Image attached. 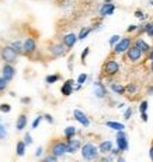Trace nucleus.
Returning <instances> with one entry per match:
<instances>
[{
  "label": "nucleus",
  "instance_id": "nucleus-1",
  "mask_svg": "<svg viewBox=\"0 0 153 162\" xmlns=\"http://www.w3.org/2000/svg\"><path fill=\"white\" fill-rule=\"evenodd\" d=\"M82 155L84 159L91 161V159H97L98 158V148L96 145H93L91 142H87L82 147Z\"/></svg>",
  "mask_w": 153,
  "mask_h": 162
},
{
  "label": "nucleus",
  "instance_id": "nucleus-2",
  "mask_svg": "<svg viewBox=\"0 0 153 162\" xmlns=\"http://www.w3.org/2000/svg\"><path fill=\"white\" fill-rule=\"evenodd\" d=\"M103 71L105 75H115L119 71V63L115 59H110V60L105 61L104 67H103Z\"/></svg>",
  "mask_w": 153,
  "mask_h": 162
},
{
  "label": "nucleus",
  "instance_id": "nucleus-3",
  "mask_svg": "<svg viewBox=\"0 0 153 162\" xmlns=\"http://www.w3.org/2000/svg\"><path fill=\"white\" fill-rule=\"evenodd\" d=\"M17 56H18V53L16 52L12 46H4L3 49H2V57H3V60L6 61V63H10V64L14 63V61L17 60Z\"/></svg>",
  "mask_w": 153,
  "mask_h": 162
},
{
  "label": "nucleus",
  "instance_id": "nucleus-4",
  "mask_svg": "<svg viewBox=\"0 0 153 162\" xmlns=\"http://www.w3.org/2000/svg\"><path fill=\"white\" fill-rule=\"evenodd\" d=\"M127 57L131 63H138V61L143 57V52H141L136 46H132V45H131L127 49Z\"/></svg>",
  "mask_w": 153,
  "mask_h": 162
},
{
  "label": "nucleus",
  "instance_id": "nucleus-5",
  "mask_svg": "<svg viewBox=\"0 0 153 162\" xmlns=\"http://www.w3.org/2000/svg\"><path fill=\"white\" fill-rule=\"evenodd\" d=\"M132 45V39L131 38H121L115 45H114V53L119 55V53L127 52V49Z\"/></svg>",
  "mask_w": 153,
  "mask_h": 162
},
{
  "label": "nucleus",
  "instance_id": "nucleus-6",
  "mask_svg": "<svg viewBox=\"0 0 153 162\" xmlns=\"http://www.w3.org/2000/svg\"><path fill=\"white\" fill-rule=\"evenodd\" d=\"M51 152L54 154L56 158L65 155V154H66V142H63V141H55L54 144H52Z\"/></svg>",
  "mask_w": 153,
  "mask_h": 162
},
{
  "label": "nucleus",
  "instance_id": "nucleus-7",
  "mask_svg": "<svg viewBox=\"0 0 153 162\" xmlns=\"http://www.w3.org/2000/svg\"><path fill=\"white\" fill-rule=\"evenodd\" d=\"M117 147L121 151H127L128 150V140H127V134L124 133V130H118L117 131Z\"/></svg>",
  "mask_w": 153,
  "mask_h": 162
},
{
  "label": "nucleus",
  "instance_id": "nucleus-8",
  "mask_svg": "<svg viewBox=\"0 0 153 162\" xmlns=\"http://www.w3.org/2000/svg\"><path fill=\"white\" fill-rule=\"evenodd\" d=\"M66 49H68V47L63 43H54L51 46V49H49V52H51V55L54 56V57H60V56L66 55Z\"/></svg>",
  "mask_w": 153,
  "mask_h": 162
},
{
  "label": "nucleus",
  "instance_id": "nucleus-9",
  "mask_svg": "<svg viewBox=\"0 0 153 162\" xmlns=\"http://www.w3.org/2000/svg\"><path fill=\"white\" fill-rule=\"evenodd\" d=\"M14 75H16V69L10 63H6L3 66V69H2V77L6 78L7 81H12L14 78Z\"/></svg>",
  "mask_w": 153,
  "mask_h": 162
},
{
  "label": "nucleus",
  "instance_id": "nucleus-10",
  "mask_svg": "<svg viewBox=\"0 0 153 162\" xmlns=\"http://www.w3.org/2000/svg\"><path fill=\"white\" fill-rule=\"evenodd\" d=\"M73 116H74V119H76L82 126H84V127H88V126H90V120H88V117L86 116L82 110H79V109L73 110Z\"/></svg>",
  "mask_w": 153,
  "mask_h": 162
},
{
  "label": "nucleus",
  "instance_id": "nucleus-11",
  "mask_svg": "<svg viewBox=\"0 0 153 162\" xmlns=\"http://www.w3.org/2000/svg\"><path fill=\"white\" fill-rule=\"evenodd\" d=\"M114 11H115V4L114 3H104L100 8V16L101 17H108L112 16Z\"/></svg>",
  "mask_w": 153,
  "mask_h": 162
},
{
  "label": "nucleus",
  "instance_id": "nucleus-12",
  "mask_svg": "<svg viewBox=\"0 0 153 162\" xmlns=\"http://www.w3.org/2000/svg\"><path fill=\"white\" fill-rule=\"evenodd\" d=\"M93 89H94V95H96L97 98H100V99L107 95V88H105L104 84H101L100 81H96V83L93 84Z\"/></svg>",
  "mask_w": 153,
  "mask_h": 162
},
{
  "label": "nucleus",
  "instance_id": "nucleus-13",
  "mask_svg": "<svg viewBox=\"0 0 153 162\" xmlns=\"http://www.w3.org/2000/svg\"><path fill=\"white\" fill-rule=\"evenodd\" d=\"M35 49H37V42L34 38H27L23 42V50L26 53H32L35 52Z\"/></svg>",
  "mask_w": 153,
  "mask_h": 162
},
{
  "label": "nucleus",
  "instance_id": "nucleus-14",
  "mask_svg": "<svg viewBox=\"0 0 153 162\" xmlns=\"http://www.w3.org/2000/svg\"><path fill=\"white\" fill-rule=\"evenodd\" d=\"M79 148H80V141H79V140H74L73 137L68 140V142H66V152L74 154L77 150H79Z\"/></svg>",
  "mask_w": 153,
  "mask_h": 162
},
{
  "label": "nucleus",
  "instance_id": "nucleus-15",
  "mask_svg": "<svg viewBox=\"0 0 153 162\" xmlns=\"http://www.w3.org/2000/svg\"><path fill=\"white\" fill-rule=\"evenodd\" d=\"M76 42H77V36L74 35L73 32L66 34V35L63 36V45H65L68 49H72V47L76 45Z\"/></svg>",
  "mask_w": 153,
  "mask_h": 162
},
{
  "label": "nucleus",
  "instance_id": "nucleus-16",
  "mask_svg": "<svg viewBox=\"0 0 153 162\" xmlns=\"http://www.w3.org/2000/svg\"><path fill=\"white\" fill-rule=\"evenodd\" d=\"M73 84H74V80H66L65 84L62 85V88H60V92H62L63 97H69V95L73 92Z\"/></svg>",
  "mask_w": 153,
  "mask_h": 162
},
{
  "label": "nucleus",
  "instance_id": "nucleus-17",
  "mask_svg": "<svg viewBox=\"0 0 153 162\" xmlns=\"http://www.w3.org/2000/svg\"><path fill=\"white\" fill-rule=\"evenodd\" d=\"M133 46H136L139 50H141V52H143V53H147V52L150 50V45L146 43V42H145L142 38H138V39H136L135 43H133Z\"/></svg>",
  "mask_w": 153,
  "mask_h": 162
},
{
  "label": "nucleus",
  "instance_id": "nucleus-18",
  "mask_svg": "<svg viewBox=\"0 0 153 162\" xmlns=\"http://www.w3.org/2000/svg\"><path fill=\"white\" fill-rule=\"evenodd\" d=\"M111 148H112V142H111L110 140H107V141L100 142V145H98V152H101V154H108V152L111 151Z\"/></svg>",
  "mask_w": 153,
  "mask_h": 162
},
{
  "label": "nucleus",
  "instance_id": "nucleus-19",
  "mask_svg": "<svg viewBox=\"0 0 153 162\" xmlns=\"http://www.w3.org/2000/svg\"><path fill=\"white\" fill-rule=\"evenodd\" d=\"M27 126V116L26 115H20L17 117V123H16V127H17L18 131H23Z\"/></svg>",
  "mask_w": 153,
  "mask_h": 162
},
{
  "label": "nucleus",
  "instance_id": "nucleus-20",
  "mask_svg": "<svg viewBox=\"0 0 153 162\" xmlns=\"http://www.w3.org/2000/svg\"><path fill=\"white\" fill-rule=\"evenodd\" d=\"M111 89H112L115 94H118V95H124L125 94V87L121 85V84H118V83H112V84H111Z\"/></svg>",
  "mask_w": 153,
  "mask_h": 162
},
{
  "label": "nucleus",
  "instance_id": "nucleus-21",
  "mask_svg": "<svg viewBox=\"0 0 153 162\" xmlns=\"http://www.w3.org/2000/svg\"><path fill=\"white\" fill-rule=\"evenodd\" d=\"M26 148H27V144L24 141H18L17 142V147H16V154L18 156H23L26 154Z\"/></svg>",
  "mask_w": 153,
  "mask_h": 162
},
{
  "label": "nucleus",
  "instance_id": "nucleus-22",
  "mask_svg": "<svg viewBox=\"0 0 153 162\" xmlns=\"http://www.w3.org/2000/svg\"><path fill=\"white\" fill-rule=\"evenodd\" d=\"M105 126L110 128H112V130H124L125 126L122 124V123H118V122H105Z\"/></svg>",
  "mask_w": 153,
  "mask_h": 162
},
{
  "label": "nucleus",
  "instance_id": "nucleus-23",
  "mask_svg": "<svg viewBox=\"0 0 153 162\" xmlns=\"http://www.w3.org/2000/svg\"><path fill=\"white\" fill-rule=\"evenodd\" d=\"M93 31V28L90 27H86V28H82V31H80V34L77 35V41H83V39L87 38V35Z\"/></svg>",
  "mask_w": 153,
  "mask_h": 162
},
{
  "label": "nucleus",
  "instance_id": "nucleus-24",
  "mask_svg": "<svg viewBox=\"0 0 153 162\" xmlns=\"http://www.w3.org/2000/svg\"><path fill=\"white\" fill-rule=\"evenodd\" d=\"M74 134H76V127H73V126H69V127L65 128V137H66V140L74 137Z\"/></svg>",
  "mask_w": 153,
  "mask_h": 162
},
{
  "label": "nucleus",
  "instance_id": "nucleus-25",
  "mask_svg": "<svg viewBox=\"0 0 153 162\" xmlns=\"http://www.w3.org/2000/svg\"><path fill=\"white\" fill-rule=\"evenodd\" d=\"M60 78V75L59 74H52V75H46L45 77V83L46 84H54V83H56L58 80Z\"/></svg>",
  "mask_w": 153,
  "mask_h": 162
},
{
  "label": "nucleus",
  "instance_id": "nucleus-26",
  "mask_svg": "<svg viewBox=\"0 0 153 162\" xmlns=\"http://www.w3.org/2000/svg\"><path fill=\"white\" fill-rule=\"evenodd\" d=\"M10 46H12L17 53H21V52H23V42H20V41H14L12 45H10Z\"/></svg>",
  "mask_w": 153,
  "mask_h": 162
},
{
  "label": "nucleus",
  "instance_id": "nucleus-27",
  "mask_svg": "<svg viewBox=\"0 0 153 162\" xmlns=\"http://www.w3.org/2000/svg\"><path fill=\"white\" fill-rule=\"evenodd\" d=\"M145 32L147 34V36L153 38V22H149V24L145 25Z\"/></svg>",
  "mask_w": 153,
  "mask_h": 162
},
{
  "label": "nucleus",
  "instance_id": "nucleus-28",
  "mask_svg": "<svg viewBox=\"0 0 153 162\" xmlns=\"http://www.w3.org/2000/svg\"><path fill=\"white\" fill-rule=\"evenodd\" d=\"M10 110H12V106H10L9 103H2V105H0V112H2V113H9Z\"/></svg>",
  "mask_w": 153,
  "mask_h": 162
},
{
  "label": "nucleus",
  "instance_id": "nucleus-29",
  "mask_svg": "<svg viewBox=\"0 0 153 162\" xmlns=\"http://www.w3.org/2000/svg\"><path fill=\"white\" fill-rule=\"evenodd\" d=\"M86 80H87V74L86 73H82V74L77 77V84H80V85H83V84L86 83Z\"/></svg>",
  "mask_w": 153,
  "mask_h": 162
},
{
  "label": "nucleus",
  "instance_id": "nucleus-30",
  "mask_svg": "<svg viewBox=\"0 0 153 162\" xmlns=\"http://www.w3.org/2000/svg\"><path fill=\"white\" fill-rule=\"evenodd\" d=\"M7 84H9V81H7L6 78L0 77V91H4V89L7 88Z\"/></svg>",
  "mask_w": 153,
  "mask_h": 162
},
{
  "label": "nucleus",
  "instance_id": "nucleus-31",
  "mask_svg": "<svg viewBox=\"0 0 153 162\" xmlns=\"http://www.w3.org/2000/svg\"><path fill=\"white\" fill-rule=\"evenodd\" d=\"M6 137H7V130H6V127L0 123V140L6 138Z\"/></svg>",
  "mask_w": 153,
  "mask_h": 162
},
{
  "label": "nucleus",
  "instance_id": "nucleus-32",
  "mask_svg": "<svg viewBox=\"0 0 153 162\" xmlns=\"http://www.w3.org/2000/svg\"><path fill=\"white\" fill-rule=\"evenodd\" d=\"M147 106H149V103H147V101H142L141 105H139V112H146L147 110Z\"/></svg>",
  "mask_w": 153,
  "mask_h": 162
},
{
  "label": "nucleus",
  "instance_id": "nucleus-33",
  "mask_svg": "<svg viewBox=\"0 0 153 162\" xmlns=\"http://www.w3.org/2000/svg\"><path fill=\"white\" fill-rule=\"evenodd\" d=\"M42 119H44L42 116H38V117H35V120H34V122H32L31 127H32V128H37L38 126H40V123H41V120H42Z\"/></svg>",
  "mask_w": 153,
  "mask_h": 162
},
{
  "label": "nucleus",
  "instance_id": "nucleus-34",
  "mask_svg": "<svg viewBox=\"0 0 153 162\" xmlns=\"http://www.w3.org/2000/svg\"><path fill=\"white\" fill-rule=\"evenodd\" d=\"M24 142H26L27 145H31L32 144V137L30 133H26V136H24Z\"/></svg>",
  "mask_w": 153,
  "mask_h": 162
},
{
  "label": "nucleus",
  "instance_id": "nucleus-35",
  "mask_svg": "<svg viewBox=\"0 0 153 162\" xmlns=\"http://www.w3.org/2000/svg\"><path fill=\"white\" fill-rule=\"evenodd\" d=\"M119 39H121V36H119V35H112L110 38V45H111V46H114V45H115Z\"/></svg>",
  "mask_w": 153,
  "mask_h": 162
},
{
  "label": "nucleus",
  "instance_id": "nucleus-36",
  "mask_svg": "<svg viewBox=\"0 0 153 162\" xmlns=\"http://www.w3.org/2000/svg\"><path fill=\"white\" fill-rule=\"evenodd\" d=\"M125 91H128L129 94H135V91H136V85H135V84H129V85H127Z\"/></svg>",
  "mask_w": 153,
  "mask_h": 162
},
{
  "label": "nucleus",
  "instance_id": "nucleus-37",
  "mask_svg": "<svg viewBox=\"0 0 153 162\" xmlns=\"http://www.w3.org/2000/svg\"><path fill=\"white\" fill-rule=\"evenodd\" d=\"M131 116H132V108H128L127 110H125V113H124V119H127V120H129L131 119Z\"/></svg>",
  "mask_w": 153,
  "mask_h": 162
},
{
  "label": "nucleus",
  "instance_id": "nucleus-38",
  "mask_svg": "<svg viewBox=\"0 0 153 162\" xmlns=\"http://www.w3.org/2000/svg\"><path fill=\"white\" fill-rule=\"evenodd\" d=\"M133 16H135L136 18H139V20H145V14H143V11L142 10H136L135 13H133Z\"/></svg>",
  "mask_w": 153,
  "mask_h": 162
},
{
  "label": "nucleus",
  "instance_id": "nucleus-39",
  "mask_svg": "<svg viewBox=\"0 0 153 162\" xmlns=\"http://www.w3.org/2000/svg\"><path fill=\"white\" fill-rule=\"evenodd\" d=\"M88 52H90V47H84V50L82 52V61H83V63L86 61V57H87Z\"/></svg>",
  "mask_w": 153,
  "mask_h": 162
},
{
  "label": "nucleus",
  "instance_id": "nucleus-40",
  "mask_svg": "<svg viewBox=\"0 0 153 162\" xmlns=\"http://www.w3.org/2000/svg\"><path fill=\"white\" fill-rule=\"evenodd\" d=\"M136 29H138V25H129V27H128L127 28V32L128 34H129V32H133V31H136Z\"/></svg>",
  "mask_w": 153,
  "mask_h": 162
},
{
  "label": "nucleus",
  "instance_id": "nucleus-41",
  "mask_svg": "<svg viewBox=\"0 0 153 162\" xmlns=\"http://www.w3.org/2000/svg\"><path fill=\"white\" fill-rule=\"evenodd\" d=\"M42 152H44V148L42 147H38L37 148V152H35V156H41V155H42Z\"/></svg>",
  "mask_w": 153,
  "mask_h": 162
},
{
  "label": "nucleus",
  "instance_id": "nucleus-42",
  "mask_svg": "<svg viewBox=\"0 0 153 162\" xmlns=\"http://www.w3.org/2000/svg\"><path fill=\"white\" fill-rule=\"evenodd\" d=\"M110 152H112V155H119V152H122V151L119 150V148H115V150H112V148H111Z\"/></svg>",
  "mask_w": 153,
  "mask_h": 162
},
{
  "label": "nucleus",
  "instance_id": "nucleus-43",
  "mask_svg": "<svg viewBox=\"0 0 153 162\" xmlns=\"http://www.w3.org/2000/svg\"><path fill=\"white\" fill-rule=\"evenodd\" d=\"M141 117H142V120H143V122H147V119H149V117H147V113H146V112H142V113H141Z\"/></svg>",
  "mask_w": 153,
  "mask_h": 162
},
{
  "label": "nucleus",
  "instance_id": "nucleus-44",
  "mask_svg": "<svg viewBox=\"0 0 153 162\" xmlns=\"http://www.w3.org/2000/svg\"><path fill=\"white\" fill-rule=\"evenodd\" d=\"M45 161H56V156L52 154V155H49V156H46L45 158Z\"/></svg>",
  "mask_w": 153,
  "mask_h": 162
},
{
  "label": "nucleus",
  "instance_id": "nucleus-45",
  "mask_svg": "<svg viewBox=\"0 0 153 162\" xmlns=\"http://www.w3.org/2000/svg\"><path fill=\"white\" fill-rule=\"evenodd\" d=\"M44 117H45V120H48L49 123H54V119H52V116H51V115H45V116H44Z\"/></svg>",
  "mask_w": 153,
  "mask_h": 162
},
{
  "label": "nucleus",
  "instance_id": "nucleus-46",
  "mask_svg": "<svg viewBox=\"0 0 153 162\" xmlns=\"http://www.w3.org/2000/svg\"><path fill=\"white\" fill-rule=\"evenodd\" d=\"M149 156H150V159L153 161V147H150V150H149Z\"/></svg>",
  "mask_w": 153,
  "mask_h": 162
},
{
  "label": "nucleus",
  "instance_id": "nucleus-47",
  "mask_svg": "<svg viewBox=\"0 0 153 162\" xmlns=\"http://www.w3.org/2000/svg\"><path fill=\"white\" fill-rule=\"evenodd\" d=\"M149 60H150V61H153V49H152V50H149Z\"/></svg>",
  "mask_w": 153,
  "mask_h": 162
},
{
  "label": "nucleus",
  "instance_id": "nucleus-48",
  "mask_svg": "<svg viewBox=\"0 0 153 162\" xmlns=\"http://www.w3.org/2000/svg\"><path fill=\"white\" fill-rule=\"evenodd\" d=\"M147 95H153V87H149V88H147Z\"/></svg>",
  "mask_w": 153,
  "mask_h": 162
},
{
  "label": "nucleus",
  "instance_id": "nucleus-49",
  "mask_svg": "<svg viewBox=\"0 0 153 162\" xmlns=\"http://www.w3.org/2000/svg\"><path fill=\"white\" fill-rule=\"evenodd\" d=\"M21 102H23V103H30V98H23Z\"/></svg>",
  "mask_w": 153,
  "mask_h": 162
},
{
  "label": "nucleus",
  "instance_id": "nucleus-50",
  "mask_svg": "<svg viewBox=\"0 0 153 162\" xmlns=\"http://www.w3.org/2000/svg\"><path fill=\"white\" fill-rule=\"evenodd\" d=\"M104 3H112V0H104Z\"/></svg>",
  "mask_w": 153,
  "mask_h": 162
},
{
  "label": "nucleus",
  "instance_id": "nucleus-51",
  "mask_svg": "<svg viewBox=\"0 0 153 162\" xmlns=\"http://www.w3.org/2000/svg\"><path fill=\"white\" fill-rule=\"evenodd\" d=\"M150 70H152V73H153V61H152V64H150Z\"/></svg>",
  "mask_w": 153,
  "mask_h": 162
},
{
  "label": "nucleus",
  "instance_id": "nucleus-52",
  "mask_svg": "<svg viewBox=\"0 0 153 162\" xmlns=\"http://www.w3.org/2000/svg\"><path fill=\"white\" fill-rule=\"evenodd\" d=\"M150 4H152V6H153V0H150Z\"/></svg>",
  "mask_w": 153,
  "mask_h": 162
},
{
  "label": "nucleus",
  "instance_id": "nucleus-53",
  "mask_svg": "<svg viewBox=\"0 0 153 162\" xmlns=\"http://www.w3.org/2000/svg\"><path fill=\"white\" fill-rule=\"evenodd\" d=\"M0 122H2V117H0Z\"/></svg>",
  "mask_w": 153,
  "mask_h": 162
}]
</instances>
